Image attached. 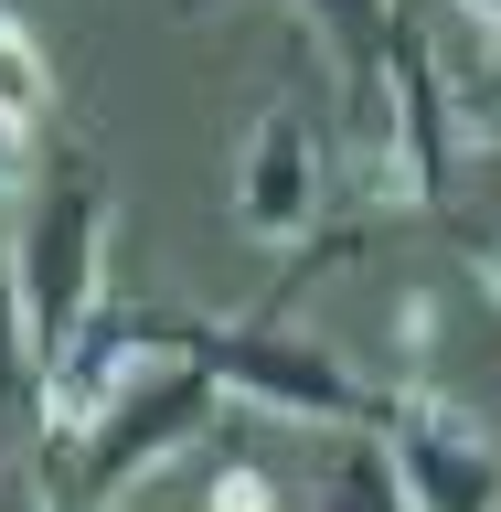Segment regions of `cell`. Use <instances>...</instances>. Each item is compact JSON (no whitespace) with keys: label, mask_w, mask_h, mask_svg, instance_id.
Returning a JSON list of instances; mask_svg holds the SVG:
<instances>
[{"label":"cell","mask_w":501,"mask_h":512,"mask_svg":"<svg viewBox=\"0 0 501 512\" xmlns=\"http://www.w3.org/2000/svg\"><path fill=\"white\" fill-rule=\"evenodd\" d=\"M160 352H182L224 395H246V406H267V416H310V427H374V406H384V384H363L331 342H310V331H288V320H267V310L256 320L160 310Z\"/></svg>","instance_id":"1"},{"label":"cell","mask_w":501,"mask_h":512,"mask_svg":"<svg viewBox=\"0 0 501 512\" xmlns=\"http://www.w3.org/2000/svg\"><path fill=\"white\" fill-rule=\"evenodd\" d=\"M11 256H22L32 363H54V352L96 320V299H107V182H96V160H75V150L43 160V192H32Z\"/></svg>","instance_id":"2"},{"label":"cell","mask_w":501,"mask_h":512,"mask_svg":"<svg viewBox=\"0 0 501 512\" xmlns=\"http://www.w3.org/2000/svg\"><path fill=\"white\" fill-rule=\"evenodd\" d=\"M214 416H224V384L203 374V363H182V352H160L150 374L64 448V512H107L118 491H139L160 459H182Z\"/></svg>","instance_id":"3"},{"label":"cell","mask_w":501,"mask_h":512,"mask_svg":"<svg viewBox=\"0 0 501 512\" xmlns=\"http://www.w3.org/2000/svg\"><path fill=\"white\" fill-rule=\"evenodd\" d=\"M374 438H384V459H395L406 512H501V438L480 427V416H459L448 395L384 384Z\"/></svg>","instance_id":"4"},{"label":"cell","mask_w":501,"mask_h":512,"mask_svg":"<svg viewBox=\"0 0 501 512\" xmlns=\"http://www.w3.org/2000/svg\"><path fill=\"white\" fill-rule=\"evenodd\" d=\"M320 203H331V150H320L299 86H278L256 107L246 150H235V224H246L256 246H310Z\"/></svg>","instance_id":"5"},{"label":"cell","mask_w":501,"mask_h":512,"mask_svg":"<svg viewBox=\"0 0 501 512\" xmlns=\"http://www.w3.org/2000/svg\"><path fill=\"white\" fill-rule=\"evenodd\" d=\"M150 363H160V310H139V299H96V320L54 352V363H43V384H32V416H43V427L75 448L96 416L128 395V384L150 374Z\"/></svg>","instance_id":"6"},{"label":"cell","mask_w":501,"mask_h":512,"mask_svg":"<svg viewBox=\"0 0 501 512\" xmlns=\"http://www.w3.org/2000/svg\"><path fill=\"white\" fill-rule=\"evenodd\" d=\"M299 22L331 43V75H342V128H363L384 107V54H395V0H299Z\"/></svg>","instance_id":"7"},{"label":"cell","mask_w":501,"mask_h":512,"mask_svg":"<svg viewBox=\"0 0 501 512\" xmlns=\"http://www.w3.org/2000/svg\"><path fill=\"white\" fill-rule=\"evenodd\" d=\"M43 118H54V54H43V32L0 0V171L43 139Z\"/></svg>","instance_id":"8"},{"label":"cell","mask_w":501,"mask_h":512,"mask_svg":"<svg viewBox=\"0 0 501 512\" xmlns=\"http://www.w3.org/2000/svg\"><path fill=\"white\" fill-rule=\"evenodd\" d=\"M320 512H406L395 459H384L374 427H331V448H320Z\"/></svg>","instance_id":"9"},{"label":"cell","mask_w":501,"mask_h":512,"mask_svg":"<svg viewBox=\"0 0 501 512\" xmlns=\"http://www.w3.org/2000/svg\"><path fill=\"white\" fill-rule=\"evenodd\" d=\"M32 310H22V256H11V224H0V406H32Z\"/></svg>","instance_id":"10"},{"label":"cell","mask_w":501,"mask_h":512,"mask_svg":"<svg viewBox=\"0 0 501 512\" xmlns=\"http://www.w3.org/2000/svg\"><path fill=\"white\" fill-rule=\"evenodd\" d=\"M448 107H459V139L501 150V43H470V64L448 75Z\"/></svg>","instance_id":"11"},{"label":"cell","mask_w":501,"mask_h":512,"mask_svg":"<svg viewBox=\"0 0 501 512\" xmlns=\"http://www.w3.org/2000/svg\"><path fill=\"white\" fill-rule=\"evenodd\" d=\"M203 512H288V491L256 470L246 448H224V459H214V480H203Z\"/></svg>","instance_id":"12"},{"label":"cell","mask_w":501,"mask_h":512,"mask_svg":"<svg viewBox=\"0 0 501 512\" xmlns=\"http://www.w3.org/2000/svg\"><path fill=\"white\" fill-rule=\"evenodd\" d=\"M459 32H470V43H501V0H459Z\"/></svg>","instance_id":"13"},{"label":"cell","mask_w":501,"mask_h":512,"mask_svg":"<svg viewBox=\"0 0 501 512\" xmlns=\"http://www.w3.org/2000/svg\"><path fill=\"white\" fill-rule=\"evenodd\" d=\"M0 512H54V480H22V491H0Z\"/></svg>","instance_id":"14"},{"label":"cell","mask_w":501,"mask_h":512,"mask_svg":"<svg viewBox=\"0 0 501 512\" xmlns=\"http://www.w3.org/2000/svg\"><path fill=\"white\" fill-rule=\"evenodd\" d=\"M480 288H491V299H501V235H491V246H480Z\"/></svg>","instance_id":"15"}]
</instances>
